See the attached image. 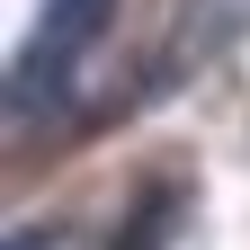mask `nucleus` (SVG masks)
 <instances>
[{"mask_svg": "<svg viewBox=\"0 0 250 250\" xmlns=\"http://www.w3.org/2000/svg\"><path fill=\"white\" fill-rule=\"evenodd\" d=\"M9 250H89V241H81L72 224H18V232H9Z\"/></svg>", "mask_w": 250, "mask_h": 250, "instance_id": "obj_3", "label": "nucleus"}, {"mask_svg": "<svg viewBox=\"0 0 250 250\" xmlns=\"http://www.w3.org/2000/svg\"><path fill=\"white\" fill-rule=\"evenodd\" d=\"M116 27V0H45V18H36V36H27L18 54V72H9V116H54L62 99H72V72L89 62V45H99Z\"/></svg>", "mask_w": 250, "mask_h": 250, "instance_id": "obj_1", "label": "nucleus"}, {"mask_svg": "<svg viewBox=\"0 0 250 250\" xmlns=\"http://www.w3.org/2000/svg\"><path fill=\"white\" fill-rule=\"evenodd\" d=\"M179 206H188L179 188H170V179H152L143 197H134V214H125V232H116L107 250H170V224H179Z\"/></svg>", "mask_w": 250, "mask_h": 250, "instance_id": "obj_2", "label": "nucleus"}]
</instances>
